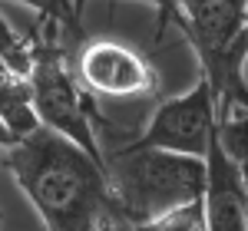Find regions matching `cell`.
I'll return each mask as SVG.
<instances>
[{
  "mask_svg": "<svg viewBox=\"0 0 248 231\" xmlns=\"http://www.w3.org/2000/svg\"><path fill=\"white\" fill-rule=\"evenodd\" d=\"M0 165L30 198L46 231H93L116 212L106 169L46 129L0 152Z\"/></svg>",
  "mask_w": 248,
  "mask_h": 231,
  "instance_id": "cell-1",
  "label": "cell"
},
{
  "mask_svg": "<svg viewBox=\"0 0 248 231\" xmlns=\"http://www.w3.org/2000/svg\"><path fill=\"white\" fill-rule=\"evenodd\" d=\"M0 126L14 135V142H23L33 132H40L30 83L20 76H10V73L0 79Z\"/></svg>",
  "mask_w": 248,
  "mask_h": 231,
  "instance_id": "cell-7",
  "label": "cell"
},
{
  "mask_svg": "<svg viewBox=\"0 0 248 231\" xmlns=\"http://www.w3.org/2000/svg\"><path fill=\"white\" fill-rule=\"evenodd\" d=\"M10 145H17V142H14V135H10L7 129H3V126H0V152H7Z\"/></svg>",
  "mask_w": 248,
  "mask_h": 231,
  "instance_id": "cell-14",
  "label": "cell"
},
{
  "mask_svg": "<svg viewBox=\"0 0 248 231\" xmlns=\"http://www.w3.org/2000/svg\"><path fill=\"white\" fill-rule=\"evenodd\" d=\"M215 139L235 165H248V109H232L215 122Z\"/></svg>",
  "mask_w": 248,
  "mask_h": 231,
  "instance_id": "cell-8",
  "label": "cell"
},
{
  "mask_svg": "<svg viewBox=\"0 0 248 231\" xmlns=\"http://www.w3.org/2000/svg\"><path fill=\"white\" fill-rule=\"evenodd\" d=\"M142 3L155 7V14H159V27H162L166 20H179V0H142Z\"/></svg>",
  "mask_w": 248,
  "mask_h": 231,
  "instance_id": "cell-12",
  "label": "cell"
},
{
  "mask_svg": "<svg viewBox=\"0 0 248 231\" xmlns=\"http://www.w3.org/2000/svg\"><path fill=\"white\" fill-rule=\"evenodd\" d=\"M106 178L116 212L139 228L179 205L199 202L205 185V162L159 149L123 145L106 152Z\"/></svg>",
  "mask_w": 248,
  "mask_h": 231,
  "instance_id": "cell-2",
  "label": "cell"
},
{
  "mask_svg": "<svg viewBox=\"0 0 248 231\" xmlns=\"http://www.w3.org/2000/svg\"><path fill=\"white\" fill-rule=\"evenodd\" d=\"M3 76H7V70H3V63H0V79H3Z\"/></svg>",
  "mask_w": 248,
  "mask_h": 231,
  "instance_id": "cell-17",
  "label": "cell"
},
{
  "mask_svg": "<svg viewBox=\"0 0 248 231\" xmlns=\"http://www.w3.org/2000/svg\"><path fill=\"white\" fill-rule=\"evenodd\" d=\"M245 231H248V205H245Z\"/></svg>",
  "mask_w": 248,
  "mask_h": 231,
  "instance_id": "cell-18",
  "label": "cell"
},
{
  "mask_svg": "<svg viewBox=\"0 0 248 231\" xmlns=\"http://www.w3.org/2000/svg\"><path fill=\"white\" fill-rule=\"evenodd\" d=\"M215 96L205 76L195 79L189 93L172 96L166 102L155 106V113L149 116L146 129L136 135L133 149H159V152H175L189 155V159H205L209 142L215 139Z\"/></svg>",
  "mask_w": 248,
  "mask_h": 231,
  "instance_id": "cell-4",
  "label": "cell"
},
{
  "mask_svg": "<svg viewBox=\"0 0 248 231\" xmlns=\"http://www.w3.org/2000/svg\"><path fill=\"white\" fill-rule=\"evenodd\" d=\"M77 83L86 96L139 99L159 89L153 63L119 40H90L77 53Z\"/></svg>",
  "mask_w": 248,
  "mask_h": 231,
  "instance_id": "cell-5",
  "label": "cell"
},
{
  "mask_svg": "<svg viewBox=\"0 0 248 231\" xmlns=\"http://www.w3.org/2000/svg\"><path fill=\"white\" fill-rule=\"evenodd\" d=\"M238 172H242V185H245V195H248V165H238Z\"/></svg>",
  "mask_w": 248,
  "mask_h": 231,
  "instance_id": "cell-16",
  "label": "cell"
},
{
  "mask_svg": "<svg viewBox=\"0 0 248 231\" xmlns=\"http://www.w3.org/2000/svg\"><path fill=\"white\" fill-rule=\"evenodd\" d=\"M93 231H136V228H133V225H129V221H126L119 212H113V215H106V218H103V221H99Z\"/></svg>",
  "mask_w": 248,
  "mask_h": 231,
  "instance_id": "cell-13",
  "label": "cell"
},
{
  "mask_svg": "<svg viewBox=\"0 0 248 231\" xmlns=\"http://www.w3.org/2000/svg\"><path fill=\"white\" fill-rule=\"evenodd\" d=\"M17 3H27L40 14V20H53L66 30H79V20L70 7V0H17Z\"/></svg>",
  "mask_w": 248,
  "mask_h": 231,
  "instance_id": "cell-11",
  "label": "cell"
},
{
  "mask_svg": "<svg viewBox=\"0 0 248 231\" xmlns=\"http://www.w3.org/2000/svg\"><path fill=\"white\" fill-rule=\"evenodd\" d=\"M0 63L10 76H20L27 79L30 76V66H33V50H30V40L17 33L7 17L0 14Z\"/></svg>",
  "mask_w": 248,
  "mask_h": 231,
  "instance_id": "cell-9",
  "label": "cell"
},
{
  "mask_svg": "<svg viewBox=\"0 0 248 231\" xmlns=\"http://www.w3.org/2000/svg\"><path fill=\"white\" fill-rule=\"evenodd\" d=\"M202 162H205V185H202L205 231H245L248 195L238 165L222 152L218 139L209 142V152Z\"/></svg>",
  "mask_w": 248,
  "mask_h": 231,
  "instance_id": "cell-6",
  "label": "cell"
},
{
  "mask_svg": "<svg viewBox=\"0 0 248 231\" xmlns=\"http://www.w3.org/2000/svg\"><path fill=\"white\" fill-rule=\"evenodd\" d=\"M70 7H73L77 20H83V7H86V0H70Z\"/></svg>",
  "mask_w": 248,
  "mask_h": 231,
  "instance_id": "cell-15",
  "label": "cell"
},
{
  "mask_svg": "<svg viewBox=\"0 0 248 231\" xmlns=\"http://www.w3.org/2000/svg\"><path fill=\"white\" fill-rule=\"evenodd\" d=\"M136 231H205V215H202V198L179 205L172 212L153 218L149 225H139Z\"/></svg>",
  "mask_w": 248,
  "mask_h": 231,
  "instance_id": "cell-10",
  "label": "cell"
},
{
  "mask_svg": "<svg viewBox=\"0 0 248 231\" xmlns=\"http://www.w3.org/2000/svg\"><path fill=\"white\" fill-rule=\"evenodd\" d=\"M60 23L40 20V33L30 40L33 66H30V93H33V113L40 119V129L73 142L77 149L90 155L106 169V149L96 139L93 129V102L83 93V86L73 76V66L60 46Z\"/></svg>",
  "mask_w": 248,
  "mask_h": 231,
  "instance_id": "cell-3",
  "label": "cell"
}]
</instances>
